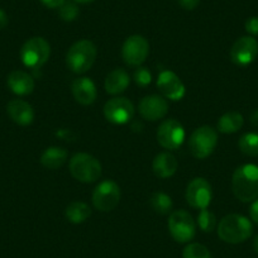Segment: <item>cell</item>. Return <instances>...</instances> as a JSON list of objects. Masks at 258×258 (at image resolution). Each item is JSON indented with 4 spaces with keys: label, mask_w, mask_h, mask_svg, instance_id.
I'll return each mask as SVG.
<instances>
[{
    "label": "cell",
    "mask_w": 258,
    "mask_h": 258,
    "mask_svg": "<svg viewBox=\"0 0 258 258\" xmlns=\"http://www.w3.org/2000/svg\"><path fill=\"white\" fill-rule=\"evenodd\" d=\"M51 47L42 37L29 38L21 49V59L24 66L29 69H39L49 58Z\"/></svg>",
    "instance_id": "cell-6"
},
{
    "label": "cell",
    "mask_w": 258,
    "mask_h": 258,
    "mask_svg": "<svg viewBox=\"0 0 258 258\" xmlns=\"http://www.w3.org/2000/svg\"><path fill=\"white\" fill-rule=\"evenodd\" d=\"M129 79L128 73L123 69H115L111 71L105 79V91L110 95H118L125 91V89L129 86Z\"/></svg>",
    "instance_id": "cell-20"
},
{
    "label": "cell",
    "mask_w": 258,
    "mask_h": 258,
    "mask_svg": "<svg viewBox=\"0 0 258 258\" xmlns=\"http://www.w3.org/2000/svg\"><path fill=\"white\" fill-rule=\"evenodd\" d=\"M177 2L183 9H187V11H192V9L197 8L200 3V0H177Z\"/></svg>",
    "instance_id": "cell-31"
},
{
    "label": "cell",
    "mask_w": 258,
    "mask_h": 258,
    "mask_svg": "<svg viewBox=\"0 0 258 258\" xmlns=\"http://www.w3.org/2000/svg\"><path fill=\"white\" fill-rule=\"evenodd\" d=\"M96 47L89 39H81L74 43L66 54V64L73 73L85 74L93 68L96 59Z\"/></svg>",
    "instance_id": "cell-3"
},
{
    "label": "cell",
    "mask_w": 258,
    "mask_h": 258,
    "mask_svg": "<svg viewBox=\"0 0 258 258\" xmlns=\"http://www.w3.org/2000/svg\"><path fill=\"white\" fill-rule=\"evenodd\" d=\"M120 200V188L113 180H104L93 192V204L100 212H111Z\"/></svg>",
    "instance_id": "cell-8"
},
{
    "label": "cell",
    "mask_w": 258,
    "mask_h": 258,
    "mask_svg": "<svg viewBox=\"0 0 258 258\" xmlns=\"http://www.w3.org/2000/svg\"><path fill=\"white\" fill-rule=\"evenodd\" d=\"M240 152L244 153L249 157H257L258 156V133L249 132L243 135L238 142Z\"/></svg>",
    "instance_id": "cell-24"
},
{
    "label": "cell",
    "mask_w": 258,
    "mask_h": 258,
    "mask_svg": "<svg viewBox=\"0 0 258 258\" xmlns=\"http://www.w3.org/2000/svg\"><path fill=\"white\" fill-rule=\"evenodd\" d=\"M198 225H199L203 232L210 233L215 229L217 218H215V215L210 210L202 209L199 215H198Z\"/></svg>",
    "instance_id": "cell-26"
},
{
    "label": "cell",
    "mask_w": 258,
    "mask_h": 258,
    "mask_svg": "<svg viewBox=\"0 0 258 258\" xmlns=\"http://www.w3.org/2000/svg\"><path fill=\"white\" fill-rule=\"evenodd\" d=\"M258 54V42L250 36L240 37L230 48V59L237 66H248Z\"/></svg>",
    "instance_id": "cell-13"
},
{
    "label": "cell",
    "mask_w": 258,
    "mask_h": 258,
    "mask_svg": "<svg viewBox=\"0 0 258 258\" xmlns=\"http://www.w3.org/2000/svg\"><path fill=\"white\" fill-rule=\"evenodd\" d=\"M253 225L248 218L239 214H229L220 220L218 225V235L220 239L230 244L243 243L250 238Z\"/></svg>",
    "instance_id": "cell-2"
},
{
    "label": "cell",
    "mask_w": 258,
    "mask_h": 258,
    "mask_svg": "<svg viewBox=\"0 0 258 258\" xmlns=\"http://www.w3.org/2000/svg\"><path fill=\"white\" fill-rule=\"evenodd\" d=\"M212 186L203 177L194 178L186 188V200L190 207L195 209H208L212 203Z\"/></svg>",
    "instance_id": "cell-11"
},
{
    "label": "cell",
    "mask_w": 258,
    "mask_h": 258,
    "mask_svg": "<svg viewBox=\"0 0 258 258\" xmlns=\"http://www.w3.org/2000/svg\"><path fill=\"white\" fill-rule=\"evenodd\" d=\"M68 160V151L62 147H49L42 153L41 163L48 170H57Z\"/></svg>",
    "instance_id": "cell-21"
},
{
    "label": "cell",
    "mask_w": 258,
    "mask_h": 258,
    "mask_svg": "<svg viewBox=\"0 0 258 258\" xmlns=\"http://www.w3.org/2000/svg\"><path fill=\"white\" fill-rule=\"evenodd\" d=\"M64 215H66V219L73 224H81L90 218L91 209L86 203L73 202L66 208Z\"/></svg>",
    "instance_id": "cell-23"
},
{
    "label": "cell",
    "mask_w": 258,
    "mask_h": 258,
    "mask_svg": "<svg viewBox=\"0 0 258 258\" xmlns=\"http://www.w3.org/2000/svg\"><path fill=\"white\" fill-rule=\"evenodd\" d=\"M168 230L178 243H187L194 239L197 233L195 220L186 210H175L168 219Z\"/></svg>",
    "instance_id": "cell-7"
},
{
    "label": "cell",
    "mask_w": 258,
    "mask_h": 258,
    "mask_svg": "<svg viewBox=\"0 0 258 258\" xmlns=\"http://www.w3.org/2000/svg\"><path fill=\"white\" fill-rule=\"evenodd\" d=\"M41 2L43 6L47 7V8L54 9V8H59V7H61L66 0H41Z\"/></svg>",
    "instance_id": "cell-33"
},
{
    "label": "cell",
    "mask_w": 258,
    "mask_h": 258,
    "mask_svg": "<svg viewBox=\"0 0 258 258\" xmlns=\"http://www.w3.org/2000/svg\"><path fill=\"white\" fill-rule=\"evenodd\" d=\"M249 215H250V219L258 224V199L253 200L252 205L249 208Z\"/></svg>",
    "instance_id": "cell-32"
},
{
    "label": "cell",
    "mask_w": 258,
    "mask_h": 258,
    "mask_svg": "<svg viewBox=\"0 0 258 258\" xmlns=\"http://www.w3.org/2000/svg\"><path fill=\"white\" fill-rule=\"evenodd\" d=\"M138 110L143 119L156 121L167 114L168 103L162 95H148L140 101Z\"/></svg>",
    "instance_id": "cell-15"
},
{
    "label": "cell",
    "mask_w": 258,
    "mask_h": 258,
    "mask_svg": "<svg viewBox=\"0 0 258 258\" xmlns=\"http://www.w3.org/2000/svg\"><path fill=\"white\" fill-rule=\"evenodd\" d=\"M79 7L75 2H64L59 7V17L64 22H73L78 18L79 16Z\"/></svg>",
    "instance_id": "cell-28"
},
{
    "label": "cell",
    "mask_w": 258,
    "mask_h": 258,
    "mask_svg": "<svg viewBox=\"0 0 258 258\" xmlns=\"http://www.w3.org/2000/svg\"><path fill=\"white\" fill-rule=\"evenodd\" d=\"M157 88L165 99L178 101L185 96L186 89L182 81L172 71L165 70L158 75Z\"/></svg>",
    "instance_id": "cell-14"
},
{
    "label": "cell",
    "mask_w": 258,
    "mask_h": 258,
    "mask_svg": "<svg viewBox=\"0 0 258 258\" xmlns=\"http://www.w3.org/2000/svg\"><path fill=\"white\" fill-rule=\"evenodd\" d=\"M243 123H244V119L242 114L238 111H228L219 118L217 129L220 133L230 135V133L238 132L243 126Z\"/></svg>",
    "instance_id": "cell-22"
},
{
    "label": "cell",
    "mask_w": 258,
    "mask_h": 258,
    "mask_svg": "<svg viewBox=\"0 0 258 258\" xmlns=\"http://www.w3.org/2000/svg\"><path fill=\"white\" fill-rule=\"evenodd\" d=\"M178 162L175 156L170 152L158 153L152 163L153 172L160 178H168L177 171Z\"/></svg>",
    "instance_id": "cell-19"
},
{
    "label": "cell",
    "mask_w": 258,
    "mask_h": 258,
    "mask_svg": "<svg viewBox=\"0 0 258 258\" xmlns=\"http://www.w3.org/2000/svg\"><path fill=\"white\" fill-rule=\"evenodd\" d=\"M217 145L218 133L214 128L209 125H203L195 129L188 141L191 155L199 160L209 157L214 152Z\"/></svg>",
    "instance_id": "cell-5"
},
{
    "label": "cell",
    "mask_w": 258,
    "mask_h": 258,
    "mask_svg": "<svg viewBox=\"0 0 258 258\" xmlns=\"http://www.w3.org/2000/svg\"><path fill=\"white\" fill-rule=\"evenodd\" d=\"M7 24H8V16L3 9H0V29L6 28Z\"/></svg>",
    "instance_id": "cell-34"
},
{
    "label": "cell",
    "mask_w": 258,
    "mask_h": 258,
    "mask_svg": "<svg viewBox=\"0 0 258 258\" xmlns=\"http://www.w3.org/2000/svg\"><path fill=\"white\" fill-rule=\"evenodd\" d=\"M133 79H135L136 84H137L138 86L146 88V86L150 85L151 81H152V75H151V73L146 68L138 66V69L135 71V74H133Z\"/></svg>",
    "instance_id": "cell-29"
},
{
    "label": "cell",
    "mask_w": 258,
    "mask_h": 258,
    "mask_svg": "<svg viewBox=\"0 0 258 258\" xmlns=\"http://www.w3.org/2000/svg\"><path fill=\"white\" fill-rule=\"evenodd\" d=\"M253 248H254L255 253L258 254V235H255L254 240H253Z\"/></svg>",
    "instance_id": "cell-36"
},
{
    "label": "cell",
    "mask_w": 258,
    "mask_h": 258,
    "mask_svg": "<svg viewBox=\"0 0 258 258\" xmlns=\"http://www.w3.org/2000/svg\"><path fill=\"white\" fill-rule=\"evenodd\" d=\"M69 167L73 177L84 183L95 182L101 176L100 162L89 153H76Z\"/></svg>",
    "instance_id": "cell-4"
},
{
    "label": "cell",
    "mask_w": 258,
    "mask_h": 258,
    "mask_svg": "<svg viewBox=\"0 0 258 258\" xmlns=\"http://www.w3.org/2000/svg\"><path fill=\"white\" fill-rule=\"evenodd\" d=\"M150 204L156 213L162 215L168 214L171 212V209H172V199L168 197L167 194L160 192V191L155 192L151 197Z\"/></svg>",
    "instance_id": "cell-25"
},
{
    "label": "cell",
    "mask_w": 258,
    "mask_h": 258,
    "mask_svg": "<svg viewBox=\"0 0 258 258\" xmlns=\"http://www.w3.org/2000/svg\"><path fill=\"white\" fill-rule=\"evenodd\" d=\"M157 141L165 150H177L185 141V129L176 119H166L160 124L157 131Z\"/></svg>",
    "instance_id": "cell-10"
},
{
    "label": "cell",
    "mask_w": 258,
    "mask_h": 258,
    "mask_svg": "<svg viewBox=\"0 0 258 258\" xmlns=\"http://www.w3.org/2000/svg\"><path fill=\"white\" fill-rule=\"evenodd\" d=\"M8 88L11 89L12 93L19 96L29 95L34 90V80L29 74L24 71L16 70L12 71L7 79Z\"/></svg>",
    "instance_id": "cell-18"
},
{
    "label": "cell",
    "mask_w": 258,
    "mask_h": 258,
    "mask_svg": "<svg viewBox=\"0 0 258 258\" xmlns=\"http://www.w3.org/2000/svg\"><path fill=\"white\" fill-rule=\"evenodd\" d=\"M234 197L242 203H250L258 198V166L247 163L234 171L232 177Z\"/></svg>",
    "instance_id": "cell-1"
},
{
    "label": "cell",
    "mask_w": 258,
    "mask_h": 258,
    "mask_svg": "<svg viewBox=\"0 0 258 258\" xmlns=\"http://www.w3.org/2000/svg\"><path fill=\"white\" fill-rule=\"evenodd\" d=\"M71 91L75 100L81 105H91L98 98L95 84L89 78L75 79L71 84Z\"/></svg>",
    "instance_id": "cell-16"
},
{
    "label": "cell",
    "mask_w": 258,
    "mask_h": 258,
    "mask_svg": "<svg viewBox=\"0 0 258 258\" xmlns=\"http://www.w3.org/2000/svg\"><path fill=\"white\" fill-rule=\"evenodd\" d=\"M249 121L252 123V125L257 126V128H258V109H255V110L253 111L252 114H250Z\"/></svg>",
    "instance_id": "cell-35"
},
{
    "label": "cell",
    "mask_w": 258,
    "mask_h": 258,
    "mask_svg": "<svg viewBox=\"0 0 258 258\" xmlns=\"http://www.w3.org/2000/svg\"><path fill=\"white\" fill-rule=\"evenodd\" d=\"M104 115L110 123L126 124L135 115V106L126 98H113L104 105Z\"/></svg>",
    "instance_id": "cell-12"
},
{
    "label": "cell",
    "mask_w": 258,
    "mask_h": 258,
    "mask_svg": "<svg viewBox=\"0 0 258 258\" xmlns=\"http://www.w3.org/2000/svg\"><path fill=\"white\" fill-rule=\"evenodd\" d=\"M73 2H75V3H79V4H88V3H91V2H94V0H73Z\"/></svg>",
    "instance_id": "cell-37"
},
{
    "label": "cell",
    "mask_w": 258,
    "mask_h": 258,
    "mask_svg": "<svg viewBox=\"0 0 258 258\" xmlns=\"http://www.w3.org/2000/svg\"><path fill=\"white\" fill-rule=\"evenodd\" d=\"M245 31L252 36H258V17H250L245 21Z\"/></svg>",
    "instance_id": "cell-30"
},
{
    "label": "cell",
    "mask_w": 258,
    "mask_h": 258,
    "mask_svg": "<svg viewBox=\"0 0 258 258\" xmlns=\"http://www.w3.org/2000/svg\"><path fill=\"white\" fill-rule=\"evenodd\" d=\"M7 113L14 123L19 125H29L34 120V110L32 105L22 99H13L7 105Z\"/></svg>",
    "instance_id": "cell-17"
},
{
    "label": "cell",
    "mask_w": 258,
    "mask_h": 258,
    "mask_svg": "<svg viewBox=\"0 0 258 258\" xmlns=\"http://www.w3.org/2000/svg\"><path fill=\"white\" fill-rule=\"evenodd\" d=\"M182 258H212L209 249L200 243H190L182 252Z\"/></svg>",
    "instance_id": "cell-27"
},
{
    "label": "cell",
    "mask_w": 258,
    "mask_h": 258,
    "mask_svg": "<svg viewBox=\"0 0 258 258\" xmlns=\"http://www.w3.org/2000/svg\"><path fill=\"white\" fill-rule=\"evenodd\" d=\"M150 53V43L140 34H135L125 39L121 47L123 61L129 66H141Z\"/></svg>",
    "instance_id": "cell-9"
}]
</instances>
